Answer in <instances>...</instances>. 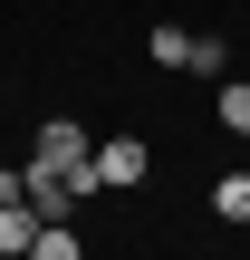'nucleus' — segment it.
Returning a JSON list of instances; mask_svg holds the SVG:
<instances>
[{
	"label": "nucleus",
	"mask_w": 250,
	"mask_h": 260,
	"mask_svg": "<svg viewBox=\"0 0 250 260\" xmlns=\"http://www.w3.org/2000/svg\"><path fill=\"white\" fill-rule=\"evenodd\" d=\"M87 154H96V135H87V125H67V116H48V125H39L29 174H67V183H87Z\"/></svg>",
	"instance_id": "f257e3e1"
},
{
	"label": "nucleus",
	"mask_w": 250,
	"mask_h": 260,
	"mask_svg": "<svg viewBox=\"0 0 250 260\" xmlns=\"http://www.w3.org/2000/svg\"><path fill=\"white\" fill-rule=\"evenodd\" d=\"M29 260H87V241H77L67 222H39V241H29Z\"/></svg>",
	"instance_id": "423d86ee"
},
{
	"label": "nucleus",
	"mask_w": 250,
	"mask_h": 260,
	"mask_svg": "<svg viewBox=\"0 0 250 260\" xmlns=\"http://www.w3.org/2000/svg\"><path fill=\"white\" fill-rule=\"evenodd\" d=\"M154 174V154L135 145V135H106L96 154H87V193H125V183H145Z\"/></svg>",
	"instance_id": "f03ea898"
},
{
	"label": "nucleus",
	"mask_w": 250,
	"mask_h": 260,
	"mask_svg": "<svg viewBox=\"0 0 250 260\" xmlns=\"http://www.w3.org/2000/svg\"><path fill=\"white\" fill-rule=\"evenodd\" d=\"M212 106H222V125H231V135H250V77H222V96H212Z\"/></svg>",
	"instance_id": "0eeeda50"
},
{
	"label": "nucleus",
	"mask_w": 250,
	"mask_h": 260,
	"mask_svg": "<svg viewBox=\"0 0 250 260\" xmlns=\"http://www.w3.org/2000/svg\"><path fill=\"white\" fill-rule=\"evenodd\" d=\"M154 58L164 68H193V29H154Z\"/></svg>",
	"instance_id": "6e6552de"
},
{
	"label": "nucleus",
	"mask_w": 250,
	"mask_h": 260,
	"mask_svg": "<svg viewBox=\"0 0 250 260\" xmlns=\"http://www.w3.org/2000/svg\"><path fill=\"white\" fill-rule=\"evenodd\" d=\"M29 241H39V212L19 193V203H0V260H29Z\"/></svg>",
	"instance_id": "20e7f679"
},
{
	"label": "nucleus",
	"mask_w": 250,
	"mask_h": 260,
	"mask_svg": "<svg viewBox=\"0 0 250 260\" xmlns=\"http://www.w3.org/2000/svg\"><path fill=\"white\" fill-rule=\"evenodd\" d=\"M77 193H87V183H67V174H29V212H39V222H67Z\"/></svg>",
	"instance_id": "7ed1b4c3"
},
{
	"label": "nucleus",
	"mask_w": 250,
	"mask_h": 260,
	"mask_svg": "<svg viewBox=\"0 0 250 260\" xmlns=\"http://www.w3.org/2000/svg\"><path fill=\"white\" fill-rule=\"evenodd\" d=\"M193 77H231V48L222 39H193Z\"/></svg>",
	"instance_id": "1a4fd4ad"
},
{
	"label": "nucleus",
	"mask_w": 250,
	"mask_h": 260,
	"mask_svg": "<svg viewBox=\"0 0 250 260\" xmlns=\"http://www.w3.org/2000/svg\"><path fill=\"white\" fill-rule=\"evenodd\" d=\"M212 212H222V222H250V164H241V174H222V183H212Z\"/></svg>",
	"instance_id": "39448f33"
}]
</instances>
